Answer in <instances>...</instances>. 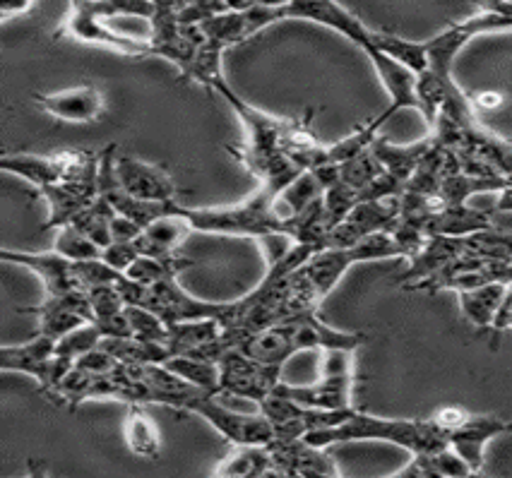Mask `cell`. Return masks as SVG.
<instances>
[{
    "instance_id": "obj_1",
    "label": "cell",
    "mask_w": 512,
    "mask_h": 478,
    "mask_svg": "<svg viewBox=\"0 0 512 478\" xmlns=\"http://www.w3.org/2000/svg\"><path fill=\"white\" fill-rule=\"evenodd\" d=\"M308 442L318 447L339 445V442H359V440H383L392 445L404 447L409 454L414 452H436L450 445L448 433L438 426L433 418L426 421H412V418H385L368 414V411L354 409L347 421L339 426L311 430L303 435Z\"/></svg>"
},
{
    "instance_id": "obj_2",
    "label": "cell",
    "mask_w": 512,
    "mask_h": 478,
    "mask_svg": "<svg viewBox=\"0 0 512 478\" xmlns=\"http://www.w3.org/2000/svg\"><path fill=\"white\" fill-rule=\"evenodd\" d=\"M277 190L260 185L246 200L222 207H186L176 200V212H181L195 231L219 233V236L263 238L270 233H287L275 214Z\"/></svg>"
},
{
    "instance_id": "obj_3",
    "label": "cell",
    "mask_w": 512,
    "mask_h": 478,
    "mask_svg": "<svg viewBox=\"0 0 512 478\" xmlns=\"http://www.w3.org/2000/svg\"><path fill=\"white\" fill-rule=\"evenodd\" d=\"M111 15L101 0H70V13L63 20V27L58 34L82 41V44L104 46L116 53L130 58L154 56L150 39H135L118 34L109 22Z\"/></svg>"
},
{
    "instance_id": "obj_4",
    "label": "cell",
    "mask_w": 512,
    "mask_h": 478,
    "mask_svg": "<svg viewBox=\"0 0 512 478\" xmlns=\"http://www.w3.org/2000/svg\"><path fill=\"white\" fill-rule=\"evenodd\" d=\"M508 29H512V15L493 8H486L479 15H472L467 20L445 27L436 37L426 39L428 70H433L443 80H455L452 68H455L457 56L467 49L469 41L481 37V34L508 32Z\"/></svg>"
},
{
    "instance_id": "obj_5",
    "label": "cell",
    "mask_w": 512,
    "mask_h": 478,
    "mask_svg": "<svg viewBox=\"0 0 512 478\" xmlns=\"http://www.w3.org/2000/svg\"><path fill=\"white\" fill-rule=\"evenodd\" d=\"M212 92H217L219 97H224L226 104L231 106V111L238 116V121H241L243 130H246V142H243V147H236L238 152H246V154L287 152L299 121L277 118L272 116V113L255 109V106L248 104L246 99L238 97L226 80H219L217 85L212 87Z\"/></svg>"
},
{
    "instance_id": "obj_6",
    "label": "cell",
    "mask_w": 512,
    "mask_h": 478,
    "mask_svg": "<svg viewBox=\"0 0 512 478\" xmlns=\"http://www.w3.org/2000/svg\"><path fill=\"white\" fill-rule=\"evenodd\" d=\"M186 411L210 423L231 445H270L275 440V426L263 411L258 409V414H243V411L229 409L219 394H195Z\"/></svg>"
},
{
    "instance_id": "obj_7",
    "label": "cell",
    "mask_w": 512,
    "mask_h": 478,
    "mask_svg": "<svg viewBox=\"0 0 512 478\" xmlns=\"http://www.w3.org/2000/svg\"><path fill=\"white\" fill-rule=\"evenodd\" d=\"M75 363L56 354V339L37 334L32 342L3 346L0 349V370L5 373H25L39 382V390L53 397Z\"/></svg>"
},
{
    "instance_id": "obj_8",
    "label": "cell",
    "mask_w": 512,
    "mask_h": 478,
    "mask_svg": "<svg viewBox=\"0 0 512 478\" xmlns=\"http://www.w3.org/2000/svg\"><path fill=\"white\" fill-rule=\"evenodd\" d=\"M138 306L154 310L166 325L202 318L222 320V325H226L231 315H234L236 301H205V298H198L188 294L186 289H181L178 277H174L166 279V282L145 286V294H142V301Z\"/></svg>"
},
{
    "instance_id": "obj_9",
    "label": "cell",
    "mask_w": 512,
    "mask_h": 478,
    "mask_svg": "<svg viewBox=\"0 0 512 478\" xmlns=\"http://www.w3.org/2000/svg\"><path fill=\"white\" fill-rule=\"evenodd\" d=\"M279 382H282V366L258 361L243 349L226 351L219 361L217 394H222V397L248 399V402L260 404L277 390Z\"/></svg>"
},
{
    "instance_id": "obj_10",
    "label": "cell",
    "mask_w": 512,
    "mask_h": 478,
    "mask_svg": "<svg viewBox=\"0 0 512 478\" xmlns=\"http://www.w3.org/2000/svg\"><path fill=\"white\" fill-rule=\"evenodd\" d=\"M99 164V154L92 152H63L51 154V157H39V154H3L0 157V169L13 173V176L25 178L34 188L46 190L51 185L77 178L82 173Z\"/></svg>"
},
{
    "instance_id": "obj_11",
    "label": "cell",
    "mask_w": 512,
    "mask_h": 478,
    "mask_svg": "<svg viewBox=\"0 0 512 478\" xmlns=\"http://www.w3.org/2000/svg\"><path fill=\"white\" fill-rule=\"evenodd\" d=\"M279 20H301L327 27L332 32L342 34L344 39L359 46L361 51L373 44V29L363 25V20H359L339 0H291L287 8L279 13Z\"/></svg>"
},
{
    "instance_id": "obj_12",
    "label": "cell",
    "mask_w": 512,
    "mask_h": 478,
    "mask_svg": "<svg viewBox=\"0 0 512 478\" xmlns=\"http://www.w3.org/2000/svg\"><path fill=\"white\" fill-rule=\"evenodd\" d=\"M272 476H339L335 459L325 447L306 438H275L270 442Z\"/></svg>"
},
{
    "instance_id": "obj_13",
    "label": "cell",
    "mask_w": 512,
    "mask_h": 478,
    "mask_svg": "<svg viewBox=\"0 0 512 478\" xmlns=\"http://www.w3.org/2000/svg\"><path fill=\"white\" fill-rule=\"evenodd\" d=\"M20 313L34 315L39 334L56 339V342L70 330H75V327L85 325V322H94L87 291H73V294L65 296L46 294L44 303H39L37 308H20Z\"/></svg>"
},
{
    "instance_id": "obj_14",
    "label": "cell",
    "mask_w": 512,
    "mask_h": 478,
    "mask_svg": "<svg viewBox=\"0 0 512 478\" xmlns=\"http://www.w3.org/2000/svg\"><path fill=\"white\" fill-rule=\"evenodd\" d=\"M116 178L128 195L147 202H176V183L159 164L135 157H116Z\"/></svg>"
},
{
    "instance_id": "obj_15",
    "label": "cell",
    "mask_w": 512,
    "mask_h": 478,
    "mask_svg": "<svg viewBox=\"0 0 512 478\" xmlns=\"http://www.w3.org/2000/svg\"><path fill=\"white\" fill-rule=\"evenodd\" d=\"M0 260L10 262V265H20L37 274L49 296H65L80 291L75 277V260L63 258L56 250H49V253H27V250L3 248L0 250Z\"/></svg>"
},
{
    "instance_id": "obj_16",
    "label": "cell",
    "mask_w": 512,
    "mask_h": 478,
    "mask_svg": "<svg viewBox=\"0 0 512 478\" xmlns=\"http://www.w3.org/2000/svg\"><path fill=\"white\" fill-rule=\"evenodd\" d=\"M512 423L498 416L488 414H469L464 421L450 433V447L472 466L474 474L484 469L488 442L510 433Z\"/></svg>"
},
{
    "instance_id": "obj_17",
    "label": "cell",
    "mask_w": 512,
    "mask_h": 478,
    "mask_svg": "<svg viewBox=\"0 0 512 478\" xmlns=\"http://www.w3.org/2000/svg\"><path fill=\"white\" fill-rule=\"evenodd\" d=\"M34 104L63 123H94L106 109L104 94L92 85L61 89L53 94H34Z\"/></svg>"
},
{
    "instance_id": "obj_18",
    "label": "cell",
    "mask_w": 512,
    "mask_h": 478,
    "mask_svg": "<svg viewBox=\"0 0 512 478\" xmlns=\"http://www.w3.org/2000/svg\"><path fill=\"white\" fill-rule=\"evenodd\" d=\"M363 53L368 56L375 75H378L380 85L385 87V92H388V97H390V106L385 111H388L390 116H395V113H400L404 109L419 111V97H416V75L412 73V70H409L407 65L397 63L395 58L388 56V53L375 49L373 44L366 46Z\"/></svg>"
},
{
    "instance_id": "obj_19",
    "label": "cell",
    "mask_w": 512,
    "mask_h": 478,
    "mask_svg": "<svg viewBox=\"0 0 512 478\" xmlns=\"http://www.w3.org/2000/svg\"><path fill=\"white\" fill-rule=\"evenodd\" d=\"M174 205H171V212L162 214V217L154 219L152 224H147L145 229H142L138 241H135L140 255H152V258L162 260H171L181 255L178 250H181L186 238L195 229L181 212H176Z\"/></svg>"
},
{
    "instance_id": "obj_20",
    "label": "cell",
    "mask_w": 512,
    "mask_h": 478,
    "mask_svg": "<svg viewBox=\"0 0 512 478\" xmlns=\"http://www.w3.org/2000/svg\"><path fill=\"white\" fill-rule=\"evenodd\" d=\"M277 392L313 409H351L354 406V380L351 378H318L313 385H284Z\"/></svg>"
},
{
    "instance_id": "obj_21",
    "label": "cell",
    "mask_w": 512,
    "mask_h": 478,
    "mask_svg": "<svg viewBox=\"0 0 512 478\" xmlns=\"http://www.w3.org/2000/svg\"><path fill=\"white\" fill-rule=\"evenodd\" d=\"M428 236H452V238H464L472 236L476 231L493 229V219L488 212L481 209H472L464 205H443L428 219Z\"/></svg>"
},
{
    "instance_id": "obj_22",
    "label": "cell",
    "mask_w": 512,
    "mask_h": 478,
    "mask_svg": "<svg viewBox=\"0 0 512 478\" xmlns=\"http://www.w3.org/2000/svg\"><path fill=\"white\" fill-rule=\"evenodd\" d=\"M433 142H436L433 135H428L426 140L412 142V145H392L385 137H378L371 149L385 171L392 173L395 178H400L404 185H409L416 169H419V164L428 154V149L433 147Z\"/></svg>"
},
{
    "instance_id": "obj_23",
    "label": "cell",
    "mask_w": 512,
    "mask_h": 478,
    "mask_svg": "<svg viewBox=\"0 0 512 478\" xmlns=\"http://www.w3.org/2000/svg\"><path fill=\"white\" fill-rule=\"evenodd\" d=\"M508 286V282H491L476 286V289L460 291L457 298H460L464 318L479 330H493L500 308H503L505 294H508Z\"/></svg>"
},
{
    "instance_id": "obj_24",
    "label": "cell",
    "mask_w": 512,
    "mask_h": 478,
    "mask_svg": "<svg viewBox=\"0 0 512 478\" xmlns=\"http://www.w3.org/2000/svg\"><path fill=\"white\" fill-rule=\"evenodd\" d=\"M323 193L325 188L320 185L318 176L313 171H303L289 185H284L275 195V214L284 224V229H287L291 219L299 217L303 209H308L315 200H320Z\"/></svg>"
},
{
    "instance_id": "obj_25",
    "label": "cell",
    "mask_w": 512,
    "mask_h": 478,
    "mask_svg": "<svg viewBox=\"0 0 512 478\" xmlns=\"http://www.w3.org/2000/svg\"><path fill=\"white\" fill-rule=\"evenodd\" d=\"M212 474L231 478L272 476L270 445H234V450L226 454Z\"/></svg>"
},
{
    "instance_id": "obj_26",
    "label": "cell",
    "mask_w": 512,
    "mask_h": 478,
    "mask_svg": "<svg viewBox=\"0 0 512 478\" xmlns=\"http://www.w3.org/2000/svg\"><path fill=\"white\" fill-rule=\"evenodd\" d=\"M123 435L125 445L135 457L157 459L162 454V435H159V428L152 421V416L142 409V404H130L123 421Z\"/></svg>"
},
{
    "instance_id": "obj_27",
    "label": "cell",
    "mask_w": 512,
    "mask_h": 478,
    "mask_svg": "<svg viewBox=\"0 0 512 478\" xmlns=\"http://www.w3.org/2000/svg\"><path fill=\"white\" fill-rule=\"evenodd\" d=\"M224 325L222 320L202 318V320H186L169 325V351L174 354H195L202 346L217 342L222 337Z\"/></svg>"
},
{
    "instance_id": "obj_28",
    "label": "cell",
    "mask_w": 512,
    "mask_h": 478,
    "mask_svg": "<svg viewBox=\"0 0 512 478\" xmlns=\"http://www.w3.org/2000/svg\"><path fill=\"white\" fill-rule=\"evenodd\" d=\"M373 46L383 53H388V56L395 58L397 63L407 65L414 75H421L428 70L426 41L404 39V37H397V34L375 32L373 29Z\"/></svg>"
},
{
    "instance_id": "obj_29",
    "label": "cell",
    "mask_w": 512,
    "mask_h": 478,
    "mask_svg": "<svg viewBox=\"0 0 512 478\" xmlns=\"http://www.w3.org/2000/svg\"><path fill=\"white\" fill-rule=\"evenodd\" d=\"M164 366L176 373L178 378L190 382L193 387H198L202 392L217 394L219 392V363L205 361L198 356H186V354H174L164 361Z\"/></svg>"
},
{
    "instance_id": "obj_30",
    "label": "cell",
    "mask_w": 512,
    "mask_h": 478,
    "mask_svg": "<svg viewBox=\"0 0 512 478\" xmlns=\"http://www.w3.org/2000/svg\"><path fill=\"white\" fill-rule=\"evenodd\" d=\"M190 265H193V260L183 258V255H178V258H171V260L152 258V255H140V258L133 262V267L125 272V277H130L138 284L152 286V284L166 282V279L178 277V274L188 270Z\"/></svg>"
},
{
    "instance_id": "obj_31",
    "label": "cell",
    "mask_w": 512,
    "mask_h": 478,
    "mask_svg": "<svg viewBox=\"0 0 512 478\" xmlns=\"http://www.w3.org/2000/svg\"><path fill=\"white\" fill-rule=\"evenodd\" d=\"M53 250H56V253H61L63 258L75 260V262L101 258V248L97 246V243H94L92 238L87 236V233H82L73 224L56 229V238H53Z\"/></svg>"
},
{
    "instance_id": "obj_32",
    "label": "cell",
    "mask_w": 512,
    "mask_h": 478,
    "mask_svg": "<svg viewBox=\"0 0 512 478\" xmlns=\"http://www.w3.org/2000/svg\"><path fill=\"white\" fill-rule=\"evenodd\" d=\"M356 265L359 262H375V260H390V258H404V250L397 243L395 233L392 231H375L361 238L356 246H351Z\"/></svg>"
},
{
    "instance_id": "obj_33",
    "label": "cell",
    "mask_w": 512,
    "mask_h": 478,
    "mask_svg": "<svg viewBox=\"0 0 512 478\" xmlns=\"http://www.w3.org/2000/svg\"><path fill=\"white\" fill-rule=\"evenodd\" d=\"M101 339H104V332H101L97 322H85V325L75 327V330H70L65 337L58 339L56 354L75 363L80 356H85L92 349H97Z\"/></svg>"
},
{
    "instance_id": "obj_34",
    "label": "cell",
    "mask_w": 512,
    "mask_h": 478,
    "mask_svg": "<svg viewBox=\"0 0 512 478\" xmlns=\"http://www.w3.org/2000/svg\"><path fill=\"white\" fill-rule=\"evenodd\" d=\"M125 315H128L133 337L145 339V342H159L169 346V325H166L154 310L128 303V306H125Z\"/></svg>"
},
{
    "instance_id": "obj_35",
    "label": "cell",
    "mask_w": 512,
    "mask_h": 478,
    "mask_svg": "<svg viewBox=\"0 0 512 478\" xmlns=\"http://www.w3.org/2000/svg\"><path fill=\"white\" fill-rule=\"evenodd\" d=\"M339 169H342V183L351 185V188L359 190V193L385 171L383 166H380L378 157L373 154V149H366L359 157L344 161V164H339Z\"/></svg>"
},
{
    "instance_id": "obj_36",
    "label": "cell",
    "mask_w": 512,
    "mask_h": 478,
    "mask_svg": "<svg viewBox=\"0 0 512 478\" xmlns=\"http://www.w3.org/2000/svg\"><path fill=\"white\" fill-rule=\"evenodd\" d=\"M116 284H104V286H97V289L89 291V306H92L94 322L123 313L125 306H128Z\"/></svg>"
},
{
    "instance_id": "obj_37",
    "label": "cell",
    "mask_w": 512,
    "mask_h": 478,
    "mask_svg": "<svg viewBox=\"0 0 512 478\" xmlns=\"http://www.w3.org/2000/svg\"><path fill=\"white\" fill-rule=\"evenodd\" d=\"M356 349H325L320 351V378H351L354 380Z\"/></svg>"
},
{
    "instance_id": "obj_38",
    "label": "cell",
    "mask_w": 512,
    "mask_h": 478,
    "mask_svg": "<svg viewBox=\"0 0 512 478\" xmlns=\"http://www.w3.org/2000/svg\"><path fill=\"white\" fill-rule=\"evenodd\" d=\"M140 258V250L135 246V241L130 243H118L113 241L101 250V260L106 262V265H111L116 272H128L130 267H133V262Z\"/></svg>"
},
{
    "instance_id": "obj_39",
    "label": "cell",
    "mask_w": 512,
    "mask_h": 478,
    "mask_svg": "<svg viewBox=\"0 0 512 478\" xmlns=\"http://www.w3.org/2000/svg\"><path fill=\"white\" fill-rule=\"evenodd\" d=\"M109 10L111 17L116 15H133V17H147L152 20L154 13H157V5L154 0H101Z\"/></svg>"
},
{
    "instance_id": "obj_40",
    "label": "cell",
    "mask_w": 512,
    "mask_h": 478,
    "mask_svg": "<svg viewBox=\"0 0 512 478\" xmlns=\"http://www.w3.org/2000/svg\"><path fill=\"white\" fill-rule=\"evenodd\" d=\"M140 233H142L140 224H135L133 219H128L125 214L116 212V217H113V221H111V238H113V241H118V243L138 241Z\"/></svg>"
},
{
    "instance_id": "obj_41",
    "label": "cell",
    "mask_w": 512,
    "mask_h": 478,
    "mask_svg": "<svg viewBox=\"0 0 512 478\" xmlns=\"http://www.w3.org/2000/svg\"><path fill=\"white\" fill-rule=\"evenodd\" d=\"M467 416H469V411L460 409V406H445V409L436 411V414H433L431 418H433V421L438 423L440 428L445 430V433H448V440H450V433H452V430H455L457 426H460V423H462L464 418H467Z\"/></svg>"
},
{
    "instance_id": "obj_42",
    "label": "cell",
    "mask_w": 512,
    "mask_h": 478,
    "mask_svg": "<svg viewBox=\"0 0 512 478\" xmlns=\"http://www.w3.org/2000/svg\"><path fill=\"white\" fill-rule=\"evenodd\" d=\"M291 3V0H253V5H258V8H267V10H277V13H282L284 8ZM282 22V20H279Z\"/></svg>"
},
{
    "instance_id": "obj_43",
    "label": "cell",
    "mask_w": 512,
    "mask_h": 478,
    "mask_svg": "<svg viewBox=\"0 0 512 478\" xmlns=\"http://www.w3.org/2000/svg\"><path fill=\"white\" fill-rule=\"evenodd\" d=\"M503 330H512V310L510 313L500 315L496 320V325H493V332H503Z\"/></svg>"
}]
</instances>
